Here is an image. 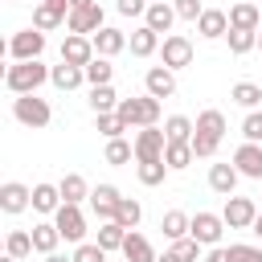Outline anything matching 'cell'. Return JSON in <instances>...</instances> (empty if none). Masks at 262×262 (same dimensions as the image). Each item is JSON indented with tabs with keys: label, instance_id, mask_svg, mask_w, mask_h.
I'll list each match as a JSON object with an SVG mask.
<instances>
[{
	"label": "cell",
	"instance_id": "cell-20",
	"mask_svg": "<svg viewBox=\"0 0 262 262\" xmlns=\"http://www.w3.org/2000/svg\"><path fill=\"white\" fill-rule=\"evenodd\" d=\"M90 41H94V53H98V57H115V53L127 49V33H123V29H111V25L98 29Z\"/></svg>",
	"mask_w": 262,
	"mask_h": 262
},
{
	"label": "cell",
	"instance_id": "cell-55",
	"mask_svg": "<svg viewBox=\"0 0 262 262\" xmlns=\"http://www.w3.org/2000/svg\"><path fill=\"white\" fill-rule=\"evenodd\" d=\"M0 262H20V258H8V254H4V258H0Z\"/></svg>",
	"mask_w": 262,
	"mask_h": 262
},
{
	"label": "cell",
	"instance_id": "cell-17",
	"mask_svg": "<svg viewBox=\"0 0 262 262\" xmlns=\"http://www.w3.org/2000/svg\"><path fill=\"white\" fill-rule=\"evenodd\" d=\"M196 33H201L205 41H221V37L229 33V12H221V8H205L201 20H196Z\"/></svg>",
	"mask_w": 262,
	"mask_h": 262
},
{
	"label": "cell",
	"instance_id": "cell-14",
	"mask_svg": "<svg viewBox=\"0 0 262 262\" xmlns=\"http://www.w3.org/2000/svg\"><path fill=\"white\" fill-rule=\"evenodd\" d=\"M119 201H123V192H119L115 184H98V188L90 192V209H94V217H98V221H115Z\"/></svg>",
	"mask_w": 262,
	"mask_h": 262
},
{
	"label": "cell",
	"instance_id": "cell-45",
	"mask_svg": "<svg viewBox=\"0 0 262 262\" xmlns=\"http://www.w3.org/2000/svg\"><path fill=\"white\" fill-rule=\"evenodd\" d=\"M217 147H221V139H209V135H192V151H196V160H213L217 156Z\"/></svg>",
	"mask_w": 262,
	"mask_h": 262
},
{
	"label": "cell",
	"instance_id": "cell-50",
	"mask_svg": "<svg viewBox=\"0 0 262 262\" xmlns=\"http://www.w3.org/2000/svg\"><path fill=\"white\" fill-rule=\"evenodd\" d=\"M90 4H98V0H70V12H82V8H90Z\"/></svg>",
	"mask_w": 262,
	"mask_h": 262
},
{
	"label": "cell",
	"instance_id": "cell-3",
	"mask_svg": "<svg viewBox=\"0 0 262 262\" xmlns=\"http://www.w3.org/2000/svg\"><path fill=\"white\" fill-rule=\"evenodd\" d=\"M4 53H8V61H41V53H45V33L29 25V29H20V33L8 37Z\"/></svg>",
	"mask_w": 262,
	"mask_h": 262
},
{
	"label": "cell",
	"instance_id": "cell-2",
	"mask_svg": "<svg viewBox=\"0 0 262 262\" xmlns=\"http://www.w3.org/2000/svg\"><path fill=\"white\" fill-rule=\"evenodd\" d=\"M115 115L127 123V131H131V127H160V98H151V94L123 98Z\"/></svg>",
	"mask_w": 262,
	"mask_h": 262
},
{
	"label": "cell",
	"instance_id": "cell-37",
	"mask_svg": "<svg viewBox=\"0 0 262 262\" xmlns=\"http://www.w3.org/2000/svg\"><path fill=\"white\" fill-rule=\"evenodd\" d=\"M168 164L164 160H147V164H135V176H139V184H147V188H156V184H164L168 180Z\"/></svg>",
	"mask_w": 262,
	"mask_h": 262
},
{
	"label": "cell",
	"instance_id": "cell-8",
	"mask_svg": "<svg viewBox=\"0 0 262 262\" xmlns=\"http://www.w3.org/2000/svg\"><path fill=\"white\" fill-rule=\"evenodd\" d=\"M160 61L176 74V70H184V66H192V41L188 37H180V33H168L164 37V45H160Z\"/></svg>",
	"mask_w": 262,
	"mask_h": 262
},
{
	"label": "cell",
	"instance_id": "cell-29",
	"mask_svg": "<svg viewBox=\"0 0 262 262\" xmlns=\"http://www.w3.org/2000/svg\"><path fill=\"white\" fill-rule=\"evenodd\" d=\"M119 94H115V86H90V111L94 115H115L119 111Z\"/></svg>",
	"mask_w": 262,
	"mask_h": 262
},
{
	"label": "cell",
	"instance_id": "cell-9",
	"mask_svg": "<svg viewBox=\"0 0 262 262\" xmlns=\"http://www.w3.org/2000/svg\"><path fill=\"white\" fill-rule=\"evenodd\" d=\"M221 217H225L229 229H254V221H258V205H254L250 196H225Z\"/></svg>",
	"mask_w": 262,
	"mask_h": 262
},
{
	"label": "cell",
	"instance_id": "cell-24",
	"mask_svg": "<svg viewBox=\"0 0 262 262\" xmlns=\"http://www.w3.org/2000/svg\"><path fill=\"white\" fill-rule=\"evenodd\" d=\"M29 233H33V250H37V254H57V246H61V229H57L53 221H37Z\"/></svg>",
	"mask_w": 262,
	"mask_h": 262
},
{
	"label": "cell",
	"instance_id": "cell-13",
	"mask_svg": "<svg viewBox=\"0 0 262 262\" xmlns=\"http://www.w3.org/2000/svg\"><path fill=\"white\" fill-rule=\"evenodd\" d=\"M143 94H151V98H172V94H176V74H172L168 66H151V70L143 74Z\"/></svg>",
	"mask_w": 262,
	"mask_h": 262
},
{
	"label": "cell",
	"instance_id": "cell-40",
	"mask_svg": "<svg viewBox=\"0 0 262 262\" xmlns=\"http://www.w3.org/2000/svg\"><path fill=\"white\" fill-rule=\"evenodd\" d=\"M201 242L196 237H180V242H168V254L176 258V262H201Z\"/></svg>",
	"mask_w": 262,
	"mask_h": 262
},
{
	"label": "cell",
	"instance_id": "cell-28",
	"mask_svg": "<svg viewBox=\"0 0 262 262\" xmlns=\"http://www.w3.org/2000/svg\"><path fill=\"white\" fill-rule=\"evenodd\" d=\"M258 4H250V0H237L233 8H229V29H250V33H258Z\"/></svg>",
	"mask_w": 262,
	"mask_h": 262
},
{
	"label": "cell",
	"instance_id": "cell-34",
	"mask_svg": "<svg viewBox=\"0 0 262 262\" xmlns=\"http://www.w3.org/2000/svg\"><path fill=\"white\" fill-rule=\"evenodd\" d=\"M229 98H233L237 106H246V111H258V102H262V86H258V82H233Z\"/></svg>",
	"mask_w": 262,
	"mask_h": 262
},
{
	"label": "cell",
	"instance_id": "cell-5",
	"mask_svg": "<svg viewBox=\"0 0 262 262\" xmlns=\"http://www.w3.org/2000/svg\"><path fill=\"white\" fill-rule=\"evenodd\" d=\"M225 217L221 213H209V209H201V213H192V229H188V237H196L205 250H213V246H221V237H225Z\"/></svg>",
	"mask_w": 262,
	"mask_h": 262
},
{
	"label": "cell",
	"instance_id": "cell-49",
	"mask_svg": "<svg viewBox=\"0 0 262 262\" xmlns=\"http://www.w3.org/2000/svg\"><path fill=\"white\" fill-rule=\"evenodd\" d=\"M205 262H233V254H229V246H213L205 254Z\"/></svg>",
	"mask_w": 262,
	"mask_h": 262
},
{
	"label": "cell",
	"instance_id": "cell-1",
	"mask_svg": "<svg viewBox=\"0 0 262 262\" xmlns=\"http://www.w3.org/2000/svg\"><path fill=\"white\" fill-rule=\"evenodd\" d=\"M49 74H53V66H45V61H12V66H4V86L12 94H37L49 82Z\"/></svg>",
	"mask_w": 262,
	"mask_h": 262
},
{
	"label": "cell",
	"instance_id": "cell-42",
	"mask_svg": "<svg viewBox=\"0 0 262 262\" xmlns=\"http://www.w3.org/2000/svg\"><path fill=\"white\" fill-rule=\"evenodd\" d=\"M94 127L102 139H123V131H127V123L119 115H94Z\"/></svg>",
	"mask_w": 262,
	"mask_h": 262
},
{
	"label": "cell",
	"instance_id": "cell-38",
	"mask_svg": "<svg viewBox=\"0 0 262 262\" xmlns=\"http://www.w3.org/2000/svg\"><path fill=\"white\" fill-rule=\"evenodd\" d=\"M115 221L131 233V229H139V221H143V205L135 201V196H123L119 201V213H115Z\"/></svg>",
	"mask_w": 262,
	"mask_h": 262
},
{
	"label": "cell",
	"instance_id": "cell-27",
	"mask_svg": "<svg viewBox=\"0 0 262 262\" xmlns=\"http://www.w3.org/2000/svg\"><path fill=\"white\" fill-rule=\"evenodd\" d=\"M160 229H164V237H168V242H180V237H188L192 217H188V213H180V209H168V213L160 217Z\"/></svg>",
	"mask_w": 262,
	"mask_h": 262
},
{
	"label": "cell",
	"instance_id": "cell-23",
	"mask_svg": "<svg viewBox=\"0 0 262 262\" xmlns=\"http://www.w3.org/2000/svg\"><path fill=\"white\" fill-rule=\"evenodd\" d=\"M57 188H61V201H66V205H82V201H90V192H94L82 172H66V176L57 180Z\"/></svg>",
	"mask_w": 262,
	"mask_h": 262
},
{
	"label": "cell",
	"instance_id": "cell-21",
	"mask_svg": "<svg viewBox=\"0 0 262 262\" xmlns=\"http://www.w3.org/2000/svg\"><path fill=\"white\" fill-rule=\"evenodd\" d=\"M160 33L156 29H147V25H139V29H131V37H127V49L135 53V57H151V53H160Z\"/></svg>",
	"mask_w": 262,
	"mask_h": 262
},
{
	"label": "cell",
	"instance_id": "cell-52",
	"mask_svg": "<svg viewBox=\"0 0 262 262\" xmlns=\"http://www.w3.org/2000/svg\"><path fill=\"white\" fill-rule=\"evenodd\" d=\"M250 233H254V237L262 242V213H258V221H254V229H250Z\"/></svg>",
	"mask_w": 262,
	"mask_h": 262
},
{
	"label": "cell",
	"instance_id": "cell-58",
	"mask_svg": "<svg viewBox=\"0 0 262 262\" xmlns=\"http://www.w3.org/2000/svg\"><path fill=\"white\" fill-rule=\"evenodd\" d=\"M16 4H20V0H16Z\"/></svg>",
	"mask_w": 262,
	"mask_h": 262
},
{
	"label": "cell",
	"instance_id": "cell-7",
	"mask_svg": "<svg viewBox=\"0 0 262 262\" xmlns=\"http://www.w3.org/2000/svg\"><path fill=\"white\" fill-rule=\"evenodd\" d=\"M53 225L61 229V242L82 246V237H86V213H82V205H61L53 213Z\"/></svg>",
	"mask_w": 262,
	"mask_h": 262
},
{
	"label": "cell",
	"instance_id": "cell-10",
	"mask_svg": "<svg viewBox=\"0 0 262 262\" xmlns=\"http://www.w3.org/2000/svg\"><path fill=\"white\" fill-rule=\"evenodd\" d=\"M66 29L78 33V37H94L98 29H106V12H102V4H90V8H82V12H70V16H66Z\"/></svg>",
	"mask_w": 262,
	"mask_h": 262
},
{
	"label": "cell",
	"instance_id": "cell-30",
	"mask_svg": "<svg viewBox=\"0 0 262 262\" xmlns=\"http://www.w3.org/2000/svg\"><path fill=\"white\" fill-rule=\"evenodd\" d=\"M49 82L57 86V90H78L82 82H86V70H78V66H53V74H49Z\"/></svg>",
	"mask_w": 262,
	"mask_h": 262
},
{
	"label": "cell",
	"instance_id": "cell-33",
	"mask_svg": "<svg viewBox=\"0 0 262 262\" xmlns=\"http://www.w3.org/2000/svg\"><path fill=\"white\" fill-rule=\"evenodd\" d=\"M225 45H229L233 57H246L250 49H258V33H250V29H229V33H225Z\"/></svg>",
	"mask_w": 262,
	"mask_h": 262
},
{
	"label": "cell",
	"instance_id": "cell-47",
	"mask_svg": "<svg viewBox=\"0 0 262 262\" xmlns=\"http://www.w3.org/2000/svg\"><path fill=\"white\" fill-rule=\"evenodd\" d=\"M229 254H233V262H262V250L258 246H246V242H233Z\"/></svg>",
	"mask_w": 262,
	"mask_h": 262
},
{
	"label": "cell",
	"instance_id": "cell-57",
	"mask_svg": "<svg viewBox=\"0 0 262 262\" xmlns=\"http://www.w3.org/2000/svg\"><path fill=\"white\" fill-rule=\"evenodd\" d=\"M147 4H168V0H147Z\"/></svg>",
	"mask_w": 262,
	"mask_h": 262
},
{
	"label": "cell",
	"instance_id": "cell-16",
	"mask_svg": "<svg viewBox=\"0 0 262 262\" xmlns=\"http://www.w3.org/2000/svg\"><path fill=\"white\" fill-rule=\"evenodd\" d=\"M66 16H70V0L66 4H33V29H41V33L66 25Z\"/></svg>",
	"mask_w": 262,
	"mask_h": 262
},
{
	"label": "cell",
	"instance_id": "cell-6",
	"mask_svg": "<svg viewBox=\"0 0 262 262\" xmlns=\"http://www.w3.org/2000/svg\"><path fill=\"white\" fill-rule=\"evenodd\" d=\"M131 143H135V164H147V160H164L168 135H164V127H139Z\"/></svg>",
	"mask_w": 262,
	"mask_h": 262
},
{
	"label": "cell",
	"instance_id": "cell-46",
	"mask_svg": "<svg viewBox=\"0 0 262 262\" xmlns=\"http://www.w3.org/2000/svg\"><path fill=\"white\" fill-rule=\"evenodd\" d=\"M172 8H176V16H180V20H192V25H196V20H201V12H205V4H201V0H172Z\"/></svg>",
	"mask_w": 262,
	"mask_h": 262
},
{
	"label": "cell",
	"instance_id": "cell-41",
	"mask_svg": "<svg viewBox=\"0 0 262 262\" xmlns=\"http://www.w3.org/2000/svg\"><path fill=\"white\" fill-rule=\"evenodd\" d=\"M111 78H115L111 57H94V61L86 66V82H90V86H111Z\"/></svg>",
	"mask_w": 262,
	"mask_h": 262
},
{
	"label": "cell",
	"instance_id": "cell-54",
	"mask_svg": "<svg viewBox=\"0 0 262 262\" xmlns=\"http://www.w3.org/2000/svg\"><path fill=\"white\" fill-rule=\"evenodd\" d=\"M37 4H66V0H37Z\"/></svg>",
	"mask_w": 262,
	"mask_h": 262
},
{
	"label": "cell",
	"instance_id": "cell-56",
	"mask_svg": "<svg viewBox=\"0 0 262 262\" xmlns=\"http://www.w3.org/2000/svg\"><path fill=\"white\" fill-rule=\"evenodd\" d=\"M258 53H262V33H258Z\"/></svg>",
	"mask_w": 262,
	"mask_h": 262
},
{
	"label": "cell",
	"instance_id": "cell-43",
	"mask_svg": "<svg viewBox=\"0 0 262 262\" xmlns=\"http://www.w3.org/2000/svg\"><path fill=\"white\" fill-rule=\"evenodd\" d=\"M70 258H74V262H106V250H102L98 242H82V246H74Z\"/></svg>",
	"mask_w": 262,
	"mask_h": 262
},
{
	"label": "cell",
	"instance_id": "cell-19",
	"mask_svg": "<svg viewBox=\"0 0 262 262\" xmlns=\"http://www.w3.org/2000/svg\"><path fill=\"white\" fill-rule=\"evenodd\" d=\"M119 254H123V262H156V258H160V254H156V246H151L139 229H131V233H127V242H123V250H119Z\"/></svg>",
	"mask_w": 262,
	"mask_h": 262
},
{
	"label": "cell",
	"instance_id": "cell-39",
	"mask_svg": "<svg viewBox=\"0 0 262 262\" xmlns=\"http://www.w3.org/2000/svg\"><path fill=\"white\" fill-rule=\"evenodd\" d=\"M123 242H127V229H123L119 221H102V229H98V246H102L106 254H115V250H123Z\"/></svg>",
	"mask_w": 262,
	"mask_h": 262
},
{
	"label": "cell",
	"instance_id": "cell-51",
	"mask_svg": "<svg viewBox=\"0 0 262 262\" xmlns=\"http://www.w3.org/2000/svg\"><path fill=\"white\" fill-rule=\"evenodd\" d=\"M45 262H74V258H66V254H45Z\"/></svg>",
	"mask_w": 262,
	"mask_h": 262
},
{
	"label": "cell",
	"instance_id": "cell-11",
	"mask_svg": "<svg viewBox=\"0 0 262 262\" xmlns=\"http://www.w3.org/2000/svg\"><path fill=\"white\" fill-rule=\"evenodd\" d=\"M94 57H98V53H94V41H90V37L66 33V41H61V61H66V66H78V70H86Z\"/></svg>",
	"mask_w": 262,
	"mask_h": 262
},
{
	"label": "cell",
	"instance_id": "cell-26",
	"mask_svg": "<svg viewBox=\"0 0 262 262\" xmlns=\"http://www.w3.org/2000/svg\"><path fill=\"white\" fill-rule=\"evenodd\" d=\"M164 135H168V143H192L196 123H192L188 115H168V119H164Z\"/></svg>",
	"mask_w": 262,
	"mask_h": 262
},
{
	"label": "cell",
	"instance_id": "cell-15",
	"mask_svg": "<svg viewBox=\"0 0 262 262\" xmlns=\"http://www.w3.org/2000/svg\"><path fill=\"white\" fill-rule=\"evenodd\" d=\"M233 168L250 180H262V143H242L233 151Z\"/></svg>",
	"mask_w": 262,
	"mask_h": 262
},
{
	"label": "cell",
	"instance_id": "cell-36",
	"mask_svg": "<svg viewBox=\"0 0 262 262\" xmlns=\"http://www.w3.org/2000/svg\"><path fill=\"white\" fill-rule=\"evenodd\" d=\"M192 160H196L192 143H168V147H164V164H168L172 172H184V168H188Z\"/></svg>",
	"mask_w": 262,
	"mask_h": 262
},
{
	"label": "cell",
	"instance_id": "cell-53",
	"mask_svg": "<svg viewBox=\"0 0 262 262\" xmlns=\"http://www.w3.org/2000/svg\"><path fill=\"white\" fill-rule=\"evenodd\" d=\"M156 262H176V258H172V254H160V258H156Z\"/></svg>",
	"mask_w": 262,
	"mask_h": 262
},
{
	"label": "cell",
	"instance_id": "cell-4",
	"mask_svg": "<svg viewBox=\"0 0 262 262\" xmlns=\"http://www.w3.org/2000/svg\"><path fill=\"white\" fill-rule=\"evenodd\" d=\"M12 119H16L20 127L41 131V127H49L53 111H49V102H45V98H37V94H16V98H12Z\"/></svg>",
	"mask_w": 262,
	"mask_h": 262
},
{
	"label": "cell",
	"instance_id": "cell-35",
	"mask_svg": "<svg viewBox=\"0 0 262 262\" xmlns=\"http://www.w3.org/2000/svg\"><path fill=\"white\" fill-rule=\"evenodd\" d=\"M102 160H106L111 168H123V164H131V160H135V143H127V139H106Z\"/></svg>",
	"mask_w": 262,
	"mask_h": 262
},
{
	"label": "cell",
	"instance_id": "cell-44",
	"mask_svg": "<svg viewBox=\"0 0 262 262\" xmlns=\"http://www.w3.org/2000/svg\"><path fill=\"white\" fill-rule=\"evenodd\" d=\"M242 135H246V143H262V111H250L242 119Z\"/></svg>",
	"mask_w": 262,
	"mask_h": 262
},
{
	"label": "cell",
	"instance_id": "cell-18",
	"mask_svg": "<svg viewBox=\"0 0 262 262\" xmlns=\"http://www.w3.org/2000/svg\"><path fill=\"white\" fill-rule=\"evenodd\" d=\"M66 201H61V188L57 184H33V213H41V217H53L57 209H61Z\"/></svg>",
	"mask_w": 262,
	"mask_h": 262
},
{
	"label": "cell",
	"instance_id": "cell-22",
	"mask_svg": "<svg viewBox=\"0 0 262 262\" xmlns=\"http://www.w3.org/2000/svg\"><path fill=\"white\" fill-rule=\"evenodd\" d=\"M237 168L233 164H209V188L217 192V196H233V188H237Z\"/></svg>",
	"mask_w": 262,
	"mask_h": 262
},
{
	"label": "cell",
	"instance_id": "cell-31",
	"mask_svg": "<svg viewBox=\"0 0 262 262\" xmlns=\"http://www.w3.org/2000/svg\"><path fill=\"white\" fill-rule=\"evenodd\" d=\"M196 131L209 135V139H221V135H225V115H221L217 106H205V111L196 115Z\"/></svg>",
	"mask_w": 262,
	"mask_h": 262
},
{
	"label": "cell",
	"instance_id": "cell-25",
	"mask_svg": "<svg viewBox=\"0 0 262 262\" xmlns=\"http://www.w3.org/2000/svg\"><path fill=\"white\" fill-rule=\"evenodd\" d=\"M180 16H176V8H172V0L168 4H147V12H143V25L147 29H156V33H172V25H176Z\"/></svg>",
	"mask_w": 262,
	"mask_h": 262
},
{
	"label": "cell",
	"instance_id": "cell-12",
	"mask_svg": "<svg viewBox=\"0 0 262 262\" xmlns=\"http://www.w3.org/2000/svg\"><path fill=\"white\" fill-rule=\"evenodd\" d=\"M0 209H4L8 217H16V213L33 209V188H29V184H20V180H4V184H0Z\"/></svg>",
	"mask_w": 262,
	"mask_h": 262
},
{
	"label": "cell",
	"instance_id": "cell-48",
	"mask_svg": "<svg viewBox=\"0 0 262 262\" xmlns=\"http://www.w3.org/2000/svg\"><path fill=\"white\" fill-rule=\"evenodd\" d=\"M115 8H119L123 16H143V12H147V0H119Z\"/></svg>",
	"mask_w": 262,
	"mask_h": 262
},
{
	"label": "cell",
	"instance_id": "cell-32",
	"mask_svg": "<svg viewBox=\"0 0 262 262\" xmlns=\"http://www.w3.org/2000/svg\"><path fill=\"white\" fill-rule=\"evenodd\" d=\"M4 254H8V258H20V262H25L29 254H37V250H33V233H29V229H12V233L4 237Z\"/></svg>",
	"mask_w": 262,
	"mask_h": 262
}]
</instances>
